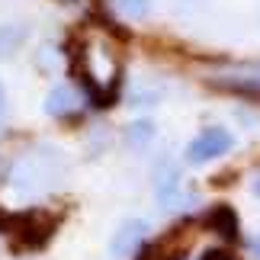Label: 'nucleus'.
<instances>
[{"label": "nucleus", "instance_id": "ddd939ff", "mask_svg": "<svg viewBox=\"0 0 260 260\" xmlns=\"http://www.w3.org/2000/svg\"><path fill=\"white\" fill-rule=\"evenodd\" d=\"M254 254H257V260H260V235L254 238Z\"/></svg>", "mask_w": 260, "mask_h": 260}, {"label": "nucleus", "instance_id": "39448f33", "mask_svg": "<svg viewBox=\"0 0 260 260\" xmlns=\"http://www.w3.org/2000/svg\"><path fill=\"white\" fill-rule=\"evenodd\" d=\"M145 238H148V222L145 218H125V222L113 232V238H109V257L113 260L135 257L142 251Z\"/></svg>", "mask_w": 260, "mask_h": 260}, {"label": "nucleus", "instance_id": "20e7f679", "mask_svg": "<svg viewBox=\"0 0 260 260\" xmlns=\"http://www.w3.org/2000/svg\"><path fill=\"white\" fill-rule=\"evenodd\" d=\"M235 148V135L228 132L225 125H206L203 132H196L186 145V164L193 167H203V164H212L218 157H225L228 151Z\"/></svg>", "mask_w": 260, "mask_h": 260}, {"label": "nucleus", "instance_id": "7ed1b4c3", "mask_svg": "<svg viewBox=\"0 0 260 260\" xmlns=\"http://www.w3.org/2000/svg\"><path fill=\"white\" fill-rule=\"evenodd\" d=\"M154 196H157V206L167 209V212H180V209H186L193 203V193L183 186V171L171 157L157 161L154 167Z\"/></svg>", "mask_w": 260, "mask_h": 260}, {"label": "nucleus", "instance_id": "9d476101", "mask_svg": "<svg viewBox=\"0 0 260 260\" xmlns=\"http://www.w3.org/2000/svg\"><path fill=\"white\" fill-rule=\"evenodd\" d=\"M4 122H7V87L0 81V128H4Z\"/></svg>", "mask_w": 260, "mask_h": 260}, {"label": "nucleus", "instance_id": "423d86ee", "mask_svg": "<svg viewBox=\"0 0 260 260\" xmlns=\"http://www.w3.org/2000/svg\"><path fill=\"white\" fill-rule=\"evenodd\" d=\"M87 100L90 96L84 93V90L68 87V84H58V87L48 90V96H45V113L52 116V119H74V116L84 113Z\"/></svg>", "mask_w": 260, "mask_h": 260}, {"label": "nucleus", "instance_id": "f03ea898", "mask_svg": "<svg viewBox=\"0 0 260 260\" xmlns=\"http://www.w3.org/2000/svg\"><path fill=\"white\" fill-rule=\"evenodd\" d=\"M61 177V157H58L52 148H32L26 151L10 171V183H13L19 193H45L48 186L58 183Z\"/></svg>", "mask_w": 260, "mask_h": 260}, {"label": "nucleus", "instance_id": "f257e3e1", "mask_svg": "<svg viewBox=\"0 0 260 260\" xmlns=\"http://www.w3.org/2000/svg\"><path fill=\"white\" fill-rule=\"evenodd\" d=\"M74 68L81 74L84 93L96 103H106L119 93L122 84V52L106 29L90 26L74 42Z\"/></svg>", "mask_w": 260, "mask_h": 260}, {"label": "nucleus", "instance_id": "0eeeda50", "mask_svg": "<svg viewBox=\"0 0 260 260\" xmlns=\"http://www.w3.org/2000/svg\"><path fill=\"white\" fill-rule=\"evenodd\" d=\"M122 138H125V145L132 148V151H148V148L154 145V138H157V128H154L151 119H132V122L125 125Z\"/></svg>", "mask_w": 260, "mask_h": 260}, {"label": "nucleus", "instance_id": "9b49d317", "mask_svg": "<svg viewBox=\"0 0 260 260\" xmlns=\"http://www.w3.org/2000/svg\"><path fill=\"white\" fill-rule=\"evenodd\" d=\"M206 260H241V257H235V254H228V251H218V254H209Z\"/></svg>", "mask_w": 260, "mask_h": 260}, {"label": "nucleus", "instance_id": "6e6552de", "mask_svg": "<svg viewBox=\"0 0 260 260\" xmlns=\"http://www.w3.org/2000/svg\"><path fill=\"white\" fill-rule=\"evenodd\" d=\"M103 7L122 23H138L151 13V0H103Z\"/></svg>", "mask_w": 260, "mask_h": 260}, {"label": "nucleus", "instance_id": "f8f14e48", "mask_svg": "<svg viewBox=\"0 0 260 260\" xmlns=\"http://www.w3.org/2000/svg\"><path fill=\"white\" fill-rule=\"evenodd\" d=\"M251 193H254V196H257V199H260V174H257V177H254V180H251Z\"/></svg>", "mask_w": 260, "mask_h": 260}, {"label": "nucleus", "instance_id": "1a4fd4ad", "mask_svg": "<svg viewBox=\"0 0 260 260\" xmlns=\"http://www.w3.org/2000/svg\"><path fill=\"white\" fill-rule=\"evenodd\" d=\"M26 36H29V29L23 23H0V61L13 58L26 45Z\"/></svg>", "mask_w": 260, "mask_h": 260}]
</instances>
